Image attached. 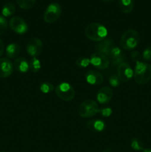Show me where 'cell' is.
<instances>
[{"mask_svg":"<svg viewBox=\"0 0 151 152\" xmlns=\"http://www.w3.org/2000/svg\"><path fill=\"white\" fill-rule=\"evenodd\" d=\"M133 78L137 84L144 86L151 80V65L146 62L137 61L136 62Z\"/></svg>","mask_w":151,"mask_h":152,"instance_id":"obj_1","label":"cell"},{"mask_svg":"<svg viewBox=\"0 0 151 152\" xmlns=\"http://www.w3.org/2000/svg\"><path fill=\"white\" fill-rule=\"evenodd\" d=\"M108 31L105 26L99 22H93L84 28V34L89 39L95 42H100L107 36Z\"/></svg>","mask_w":151,"mask_h":152,"instance_id":"obj_2","label":"cell"},{"mask_svg":"<svg viewBox=\"0 0 151 152\" xmlns=\"http://www.w3.org/2000/svg\"><path fill=\"white\" fill-rule=\"evenodd\" d=\"M139 33L135 29H128L121 35L120 45L126 50H132L136 48L140 42Z\"/></svg>","mask_w":151,"mask_h":152,"instance_id":"obj_3","label":"cell"},{"mask_svg":"<svg viewBox=\"0 0 151 152\" xmlns=\"http://www.w3.org/2000/svg\"><path fill=\"white\" fill-rule=\"evenodd\" d=\"M99 105L95 100L91 99H85L78 108V115L82 118H90L94 117L99 112Z\"/></svg>","mask_w":151,"mask_h":152,"instance_id":"obj_4","label":"cell"},{"mask_svg":"<svg viewBox=\"0 0 151 152\" xmlns=\"http://www.w3.org/2000/svg\"><path fill=\"white\" fill-rule=\"evenodd\" d=\"M56 94L59 99L65 102H70L74 99L76 95L75 89L69 83H61L55 88Z\"/></svg>","mask_w":151,"mask_h":152,"instance_id":"obj_5","label":"cell"},{"mask_svg":"<svg viewBox=\"0 0 151 152\" xmlns=\"http://www.w3.org/2000/svg\"><path fill=\"white\" fill-rule=\"evenodd\" d=\"M62 13V8L59 3L53 2L49 4L44 10L43 19L47 23H53L60 17Z\"/></svg>","mask_w":151,"mask_h":152,"instance_id":"obj_6","label":"cell"},{"mask_svg":"<svg viewBox=\"0 0 151 152\" xmlns=\"http://www.w3.org/2000/svg\"><path fill=\"white\" fill-rule=\"evenodd\" d=\"M90 64L99 70H105L110 66V59L107 56L100 52H96L90 58Z\"/></svg>","mask_w":151,"mask_h":152,"instance_id":"obj_7","label":"cell"},{"mask_svg":"<svg viewBox=\"0 0 151 152\" xmlns=\"http://www.w3.org/2000/svg\"><path fill=\"white\" fill-rule=\"evenodd\" d=\"M8 25L10 29L18 34H24L28 32V27L27 22L20 16H13L9 20Z\"/></svg>","mask_w":151,"mask_h":152,"instance_id":"obj_8","label":"cell"},{"mask_svg":"<svg viewBox=\"0 0 151 152\" xmlns=\"http://www.w3.org/2000/svg\"><path fill=\"white\" fill-rule=\"evenodd\" d=\"M43 50V43L38 38H32L28 41L26 45V51L32 57H37L41 54Z\"/></svg>","mask_w":151,"mask_h":152,"instance_id":"obj_9","label":"cell"},{"mask_svg":"<svg viewBox=\"0 0 151 152\" xmlns=\"http://www.w3.org/2000/svg\"><path fill=\"white\" fill-rule=\"evenodd\" d=\"M117 76L121 82L127 83L133 77V70L127 62H124L117 67Z\"/></svg>","mask_w":151,"mask_h":152,"instance_id":"obj_10","label":"cell"},{"mask_svg":"<svg viewBox=\"0 0 151 152\" xmlns=\"http://www.w3.org/2000/svg\"><path fill=\"white\" fill-rule=\"evenodd\" d=\"M113 96V91L110 87L105 86L99 90L96 94V99L100 104H107L112 100Z\"/></svg>","mask_w":151,"mask_h":152,"instance_id":"obj_11","label":"cell"},{"mask_svg":"<svg viewBox=\"0 0 151 152\" xmlns=\"http://www.w3.org/2000/svg\"><path fill=\"white\" fill-rule=\"evenodd\" d=\"M13 63L7 58L0 59V78H7L13 72Z\"/></svg>","mask_w":151,"mask_h":152,"instance_id":"obj_12","label":"cell"},{"mask_svg":"<svg viewBox=\"0 0 151 152\" xmlns=\"http://www.w3.org/2000/svg\"><path fill=\"white\" fill-rule=\"evenodd\" d=\"M85 80L88 84L99 86L103 83L104 77L99 71L90 70L85 74Z\"/></svg>","mask_w":151,"mask_h":152,"instance_id":"obj_13","label":"cell"},{"mask_svg":"<svg viewBox=\"0 0 151 152\" xmlns=\"http://www.w3.org/2000/svg\"><path fill=\"white\" fill-rule=\"evenodd\" d=\"M114 46V41L111 38H105L102 41L99 42L96 45V49L97 50V52L104 53L107 56L108 52L110 51L111 48Z\"/></svg>","mask_w":151,"mask_h":152,"instance_id":"obj_14","label":"cell"},{"mask_svg":"<svg viewBox=\"0 0 151 152\" xmlns=\"http://www.w3.org/2000/svg\"><path fill=\"white\" fill-rule=\"evenodd\" d=\"M87 128L90 132L99 133V132H102L105 130V128H106V125L102 120L94 119V120H91L87 122Z\"/></svg>","mask_w":151,"mask_h":152,"instance_id":"obj_15","label":"cell"},{"mask_svg":"<svg viewBox=\"0 0 151 152\" xmlns=\"http://www.w3.org/2000/svg\"><path fill=\"white\" fill-rule=\"evenodd\" d=\"M13 68L20 73H26L29 70V62L24 57H17L13 62Z\"/></svg>","mask_w":151,"mask_h":152,"instance_id":"obj_16","label":"cell"},{"mask_svg":"<svg viewBox=\"0 0 151 152\" xmlns=\"http://www.w3.org/2000/svg\"><path fill=\"white\" fill-rule=\"evenodd\" d=\"M20 50L21 47L18 43H10V44H9L6 47V56H7L9 59L16 58L18 56V55L19 54V53H20Z\"/></svg>","mask_w":151,"mask_h":152,"instance_id":"obj_17","label":"cell"},{"mask_svg":"<svg viewBox=\"0 0 151 152\" xmlns=\"http://www.w3.org/2000/svg\"><path fill=\"white\" fill-rule=\"evenodd\" d=\"M118 7L124 13H129L133 10L134 6L133 0H118Z\"/></svg>","mask_w":151,"mask_h":152,"instance_id":"obj_18","label":"cell"},{"mask_svg":"<svg viewBox=\"0 0 151 152\" xmlns=\"http://www.w3.org/2000/svg\"><path fill=\"white\" fill-rule=\"evenodd\" d=\"M15 12H16V7L12 2L5 3L1 8V14L4 18L11 16L12 15L14 14Z\"/></svg>","mask_w":151,"mask_h":152,"instance_id":"obj_19","label":"cell"},{"mask_svg":"<svg viewBox=\"0 0 151 152\" xmlns=\"http://www.w3.org/2000/svg\"><path fill=\"white\" fill-rule=\"evenodd\" d=\"M41 69V62L36 57H32L29 60V70L33 73H37Z\"/></svg>","mask_w":151,"mask_h":152,"instance_id":"obj_20","label":"cell"},{"mask_svg":"<svg viewBox=\"0 0 151 152\" xmlns=\"http://www.w3.org/2000/svg\"><path fill=\"white\" fill-rule=\"evenodd\" d=\"M123 52L121 50V49L119 47H117V46L114 45L112 48L110 50V51L108 52L107 54V56L109 58V59H110L111 60L113 59H115L116 58L120 57L121 56H122Z\"/></svg>","mask_w":151,"mask_h":152,"instance_id":"obj_21","label":"cell"},{"mask_svg":"<svg viewBox=\"0 0 151 152\" xmlns=\"http://www.w3.org/2000/svg\"><path fill=\"white\" fill-rule=\"evenodd\" d=\"M18 5L23 10H30L36 4V0H16Z\"/></svg>","mask_w":151,"mask_h":152,"instance_id":"obj_22","label":"cell"},{"mask_svg":"<svg viewBox=\"0 0 151 152\" xmlns=\"http://www.w3.org/2000/svg\"><path fill=\"white\" fill-rule=\"evenodd\" d=\"M130 147L132 148V149L137 151H142L144 149L143 142H142L140 140L138 139V138L136 137H133V139L131 140V141H130Z\"/></svg>","mask_w":151,"mask_h":152,"instance_id":"obj_23","label":"cell"},{"mask_svg":"<svg viewBox=\"0 0 151 152\" xmlns=\"http://www.w3.org/2000/svg\"><path fill=\"white\" fill-rule=\"evenodd\" d=\"M54 89V86L49 82H44L39 86V90L43 94H49L52 92Z\"/></svg>","mask_w":151,"mask_h":152,"instance_id":"obj_24","label":"cell"},{"mask_svg":"<svg viewBox=\"0 0 151 152\" xmlns=\"http://www.w3.org/2000/svg\"><path fill=\"white\" fill-rule=\"evenodd\" d=\"M90 64V58L85 57V56H80L76 60V65L79 68H87Z\"/></svg>","mask_w":151,"mask_h":152,"instance_id":"obj_25","label":"cell"},{"mask_svg":"<svg viewBox=\"0 0 151 152\" xmlns=\"http://www.w3.org/2000/svg\"><path fill=\"white\" fill-rule=\"evenodd\" d=\"M108 81H109V84L114 88L118 87L121 84V80H119L117 74H113V75L110 76Z\"/></svg>","mask_w":151,"mask_h":152,"instance_id":"obj_26","label":"cell"},{"mask_svg":"<svg viewBox=\"0 0 151 152\" xmlns=\"http://www.w3.org/2000/svg\"><path fill=\"white\" fill-rule=\"evenodd\" d=\"M7 26H8V23L6 19L3 16L0 15V35L4 34L7 31Z\"/></svg>","mask_w":151,"mask_h":152,"instance_id":"obj_27","label":"cell"},{"mask_svg":"<svg viewBox=\"0 0 151 152\" xmlns=\"http://www.w3.org/2000/svg\"><path fill=\"white\" fill-rule=\"evenodd\" d=\"M98 113L100 114L104 117H109L112 114L113 110L110 107H105V108H102L99 109V112Z\"/></svg>","mask_w":151,"mask_h":152,"instance_id":"obj_28","label":"cell"},{"mask_svg":"<svg viewBox=\"0 0 151 152\" xmlns=\"http://www.w3.org/2000/svg\"><path fill=\"white\" fill-rule=\"evenodd\" d=\"M142 58L146 62H151V45L144 50L142 53Z\"/></svg>","mask_w":151,"mask_h":152,"instance_id":"obj_29","label":"cell"},{"mask_svg":"<svg viewBox=\"0 0 151 152\" xmlns=\"http://www.w3.org/2000/svg\"><path fill=\"white\" fill-rule=\"evenodd\" d=\"M111 61H112V64L113 66L118 67L120 64L124 63V62H127V58H126V56H124V55H122V56H121L120 57L116 58V59H113V60Z\"/></svg>","mask_w":151,"mask_h":152,"instance_id":"obj_30","label":"cell"},{"mask_svg":"<svg viewBox=\"0 0 151 152\" xmlns=\"http://www.w3.org/2000/svg\"><path fill=\"white\" fill-rule=\"evenodd\" d=\"M139 56H140V55H139V53L138 51H134L131 53L132 59H133V61H136V62H137V61H140L139 60Z\"/></svg>","mask_w":151,"mask_h":152,"instance_id":"obj_31","label":"cell"},{"mask_svg":"<svg viewBox=\"0 0 151 152\" xmlns=\"http://www.w3.org/2000/svg\"><path fill=\"white\" fill-rule=\"evenodd\" d=\"M4 42H3L2 40L0 39V57L2 56V54L4 53Z\"/></svg>","mask_w":151,"mask_h":152,"instance_id":"obj_32","label":"cell"},{"mask_svg":"<svg viewBox=\"0 0 151 152\" xmlns=\"http://www.w3.org/2000/svg\"><path fill=\"white\" fill-rule=\"evenodd\" d=\"M142 152H151V148H144Z\"/></svg>","mask_w":151,"mask_h":152,"instance_id":"obj_33","label":"cell"},{"mask_svg":"<svg viewBox=\"0 0 151 152\" xmlns=\"http://www.w3.org/2000/svg\"><path fill=\"white\" fill-rule=\"evenodd\" d=\"M102 1H105V2H111V1H113L115 0H102Z\"/></svg>","mask_w":151,"mask_h":152,"instance_id":"obj_34","label":"cell"},{"mask_svg":"<svg viewBox=\"0 0 151 152\" xmlns=\"http://www.w3.org/2000/svg\"><path fill=\"white\" fill-rule=\"evenodd\" d=\"M102 152H111V149H110V148H107V149L104 150Z\"/></svg>","mask_w":151,"mask_h":152,"instance_id":"obj_35","label":"cell"},{"mask_svg":"<svg viewBox=\"0 0 151 152\" xmlns=\"http://www.w3.org/2000/svg\"><path fill=\"white\" fill-rule=\"evenodd\" d=\"M3 152H9V151H3Z\"/></svg>","mask_w":151,"mask_h":152,"instance_id":"obj_36","label":"cell"}]
</instances>
